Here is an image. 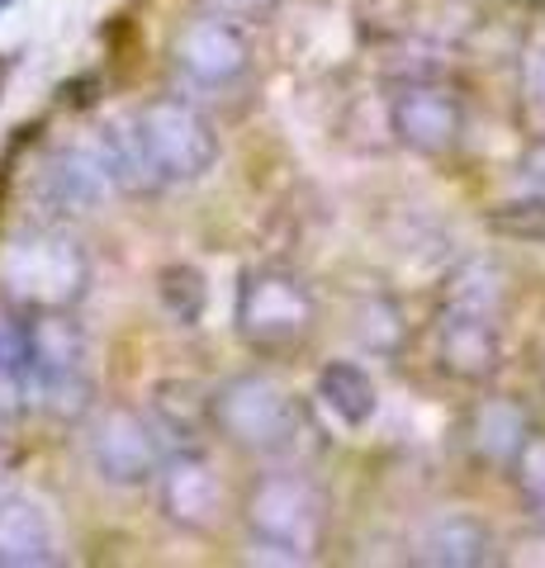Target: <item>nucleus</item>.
Here are the masks:
<instances>
[{
    "instance_id": "obj_9",
    "label": "nucleus",
    "mask_w": 545,
    "mask_h": 568,
    "mask_svg": "<svg viewBox=\"0 0 545 568\" xmlns=\"http://www.w3.org/2000/svg\"><path fill=\"white\" fill-rule=\"evenodd\" d=\"M436 365L455 384H488L503 369V313L470 308V304H442L436 313Z\"/></svg>"
},
{
    "instance_id": "obj_6",
    "label": "nucleus",
    "mask_w": 545,
    "mask_h": 568,
    "mask_svg": "<svg viewBox=\"0 0 545 568\" xmlns=\"http://www.w3.org/2000/svg\"><path fill=\"white\" fill-rule=\"evenodd\" d=\"M85 459H91L100 484L110 488L157 484V474L166 465L162 426L143 417L138 407H104V413H95L91 432H85Z\"/></svg>"
},
{
    "instance_id": "obj_4",
    "label": "nucleus",
    "mask_w": 545,
    "mask_h": 568,
    "mask_svg": "<svg viewBox=\"0 0 545 568\" xmlns=\"http://www.w3.org/2000/svg\"><path fill=\"white\" fill-rule=\"evenodd\" d=\"M0 280L6 290L29 304L33 313L48 308H77L85 290H91V256L77 237L62 227H33V233L14 237L0 256Z\"/></svg>"
},
{
    "instance_id": "obj_21",
    "label": "nucleus",
    "mask_w": 545,
    "mask_h": 568,
    "mask_svg": "<svg viewBox=\"0 0 545 568\" xmlns=\"http://www.w3.org/2000/svg\"><path fill=\"white\" fill-rule=\"evenodd\" d=\"M507 474H513V488H517L522 503L532 511H545V432H536V426L526 432Z\"/></svg>"
},
{
    "instance_id": "obj_23",
    "label": "nucleus",
    "mask_w": 545,
    "mask_h": 568,
    "mask_svg": "<svg viewBox=\"0 0 545 568\" xmlns=\"http://www.w3.org/2000/svg\"><path fill=\"white\" fill-rule=\"evenodd\" d=\"M522 95L536 114H545V33L526 43L522 52Z\"/></svg>"
},
{
    "instance_id": "obj_1",
    "label": "nucleus",
    "mask_w": 545,
    "mask_h": 568,
    "mask_svg": "<svg viewBox=\"0 0 545 568\" xmlns=\"http://www.w3.org/2000/svg\"><path fill=\"white\" fill-rule=\"evenodd\" d=\"M29 403L52 422H81L95 407L91 336L72 308H48L29 317Z\"/></svg>"
},
{
    "instance_id": "obj_8",
    "label": "nucleus",
    "mask_w": 545,
    "mask_h": 568,
    "mask_svg": "<svg viewBox=\"0 0 545 568\" xmlns=\"http://www.w3.org/2000/svg\"><path fill=\"white\" fill-rule=\"evenodd\" d=\"M171 67L200 91H228L252 71V39L248 24L223 20V14H195L175 29L171 39Z\"/></svg>"
},
{
    "instance_id": "obj_5",
    "label": "nucleus",
    "mask_w": 545,
    "mask_h": 568,
    "mask_svg": "<svg viewBox=\"0 0 545 568\" xmlns=\"http://www.w3.org/2000/svg\"><path fill=\"white\" fill-rule=\"evenodd\" d=\"M209 417L248 455H290L304 436V407L271 375H233L209 398Z\"/></svg>"
},
{
    "instance_id": "obj_11",
    "label": "nucleus",
    "mask_w": 545,
    "mask_h": 568,
    "mask_svg": "<svg viewBox=\"0 0 545 568\" xmlns=\"http://www.w3.org/2000/svg\"><path fill=\"white\" fill-rule=\"evenodd\" d=\"M157 507H162V517L171 526L190 530V536H204V530H214V521L223 517L219 469L209 465L200 450L166 455L162 474H157Z\"/></svg>"
},
{
    "instance_id": "obj_10",
    "label": "nucleus",
    "mask_w": 545,
    "mask_h": 568,
    "mask_svg": "<svg viewBox=\"0 0 545 568\" xmlns=\"http://www.w3.org/2000/svg\"><path fill=\"white\" fill-rule=\"evenodd\" d=\"M390 133L417 156H451L465 142V104L436 81H408L390 95Z\"/></svg>"
},
{
    "instance_id": "obj_16",
    "label": "nucleus",
    "mask_w": 545,
    "mask_h": 568,
    "mask_svg": "<svg viewBox=\"0 0 545 568\" xmlns=\"http://www.w3.org/2000/svg\"><path fill=\"white\" fill-rule=\"evenodd\" d=\"M313 398H319L327 422H337L346 436L365 432L380 417V384L356 361H327L313 379Z\"/></svg>"
},
{
    "instance_id": "obj_18",
    "label": "nucleus",
    "mask_w": 545,
    "mask_h": 568,
    "mask_svg": "<svg viewBox=\"0 0 545 568\" xmlns=\"http://www.w3.org/2000/svg\"><path fill=\"white\" fill-rule=\"evenodd\" d=\"M29 403V323L0 313V417Z\"/></svg>"
},
{
    "instance_id": "obj_14",
    "label": "nucleus",
    "mask_w": 545,
    "mask_h": 568,
    "mask_svg": "<svg viewBox=\"0 0 545 568\" xmlns=\"http://www.w3.org/2000/svg\"><path fill=\"white\" fill-rule=\"evenodd\" d=\"M104 190H114V185H110V175H104L95 148H62V152H52L39 171V200L52 213H62V219L91 213L104 200Z\"/></svg>"
},
{
    "instance_id": "obj_17",
    "label": "nucleus",
    "mask_w": 545,
    "mask_h": 568,
    "mask_svg": "<svg viewBox=\"0 0 545 568\" xmlns=\"http://www.w3.org/2000/svg\"><path fill=\"white\" fill-rule=\"evenodd\" d=\"M526 432H532V422H526V413L517 403L507 398H484L480 407L470 413V446L474 455L484 459V465H513L517 446L526 440Z\"/></svg>"
},
{
    "instance_id": "obj_26",
    "label": "nucleus",
    "mask_w": 545,
    "mask_h": 568,
    "mask_svg": "<svg viewBox=\"0 0 545 568\" xmlns=\"http://www.w3.org/2000/svg\"><path fill=\"white\" fill-rule=\"evenodd\" d=\"M0 81H6V62H0Z\"/></svg>"
},
{
    "instance_id": "obj_7",
    "label": "nucleus",
    "mask_w": 545,
    "mask_h": 568,
    "mask_svg": "<svg viewBox=\"0 0 545 568\" xmlns=\"http://www.w3.org/2000/svg\"><path fill=\"white\" fill-rule=\"evenodd\" d=\"M148 133V148L162 166L166 185H195L219 166V133L195 104L181 95L148 100L143 110H133Z\"/></svg>"
},
{
    "instance_id": "obj_3",
    "label": "nucleus",
    "mask_w": 545,
    "mask_h": 568,
    "mask_svg": "<svg viewBox=\"0 0 545 568\" xmlns=\"http://www.w3.org/2000/svg\"><path fill=\"white\" fill-rule=\"evenodd\" d=\"M233 323L252 351L285 355L309 342L313 323H319V298H313V290L294 271L252 265V271H242V280H238Z\"/></svg>"
},
{
    "instance_id": "obj_12",
    "label": "nucleus",
    "mask_w": 545,
    "mask_h": 568,
    "mask_svg": "<svg viewBox=\"0 0 545 568\" xmlns=\"http://www.w3.org/2000/svg\"><path fill=\"white\" fill-rule=\"evenodd\" d=\"M91 148H95L100 166H104V175H110V185L119 194H162V190H171L162 166H157L152 148H148V133H143V123H138V114L104 119L95 129V138H91Z\"/></svg>"
},
{
    "instance_id": "obj_25",
    "label": "nucleus",
    "mask_w": 545,
    "mask_h": 568,
    "mask_svg": "<svg viewBox=\"0 0 545 568\" xmlns=\"http://www.w3.org/2000/svg\"><path fill=\"white\" fill-rule=\"evenodd\" d=\"M517 181H522V190L545 194V138L526 142V152L517 156Z\"/></svg>"
},
{
    "instance_id": "obj_2",
    "label": "nucleus",
    "mask_w": 545,
    "mask_h": 568,
    "mask_svg": "<svg viewBox=\"0 0 545 568\" xmlns=\"http://www.w3.org/2000/svg\"><path fill=\"white\" fill-rule=\"evenodd\" d=\"M248 540L266 564H309L323 545L327 507L304 474H266L248 493Z\"/></svg>"
},
{
    "instance_id": "obj_24",
    "label": "nucleus",
    "mask_w": 545,
    "mask_h": 568,
    "mask_svg": "<svg viewBox=\"0 0 545 568\" xmlns=\"http://www.w3.org/2000/svg\"><path fill=\"white\" fill-rule=\"evenodd\" d=\"M209 14H223V20H238V24H261L271 20L280 0H200Z\"/></svg>"
},
{
    "instance_id": "obj_20",
    "label": "nucleus",
    "mask_w": 545,
    "mask_h": 568,
    "mask_svg": "<svg viewBox=\"0 0 545 568\" xmlns=\"http://www.w3.org/2000/svg\"><path fill=\"white\" fill-rule=\"evenodd\" d=\"M488 227L498 237H513V242H532L545 246V194L536 190H522L517 200H503L488 209Z\"/></svg>"
},
{
    "instance_id": "obj_22",
    "label": "nucleus",
    "mask_w": 545,
    "mask_h": 568,
    "mask_svg": "<svg viewBox=\"0 0 545 568\" xmlns=\"http://www.w3.org/2000/svg\"><path fill=\"white\" fill-rule=\"evenodd\" d=\"M398 308L390 304V298H371L361 313H356V336H361V346H371V351H394L398 346Z\"/></svg>"
},
{
    "instance_id": "obj_15",
    "label": "nucleus",
    "mask_w": 545,
    "mask_h": 568,
    "mask_svg": "<svg viewBox=\"0 0 545 568\" xmlns=\"http://www.w3.org/2000/svg\"><path fill=\"white\" fill-rule=\"evenodd\" d=\"M494 526H488L480 511H442L422 526L417 536V564H432V568H480V564H494Z\"/></svg>"
},
{
    "instance_id": "obj_19",
    "label": "nucleus",
    "mask_w": 545,
    "mask_h": 568,
    "mask_svg": "<svg viewBox=\"0 0 545 568\" xmlns=\"http://www.w3.org/2000/svg\"><path fill=\"white\" fill-rule=\"evenodd\" d=\"M157 298H162V308L175 327H200L209 308V284L195 265H166L157 275Z\"/></svg>"
},
{
    "instance_id": "obj_13",
    "label": "nucleus",
    "mask_w": 545,
    "mask_h": 568,
    "mask_svg": "<svg viewBox=\"0 0 545 568\" xmlns=\"http://www.w3.org/2000/svg\"><path fill=\"white\" fill-rule=\"evenodd\" d=\"M58 559H62V540L43 497L33 493L0 497V568H48Z\"/></svg>"
}]
</instances>
